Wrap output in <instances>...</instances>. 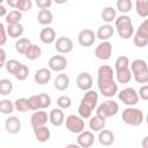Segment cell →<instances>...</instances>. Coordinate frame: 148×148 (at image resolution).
<instances>
[{
  "mask_svg": "<svg viewBox=\"0 0 148 148\" xmlns=\"http://www.w3.org/2000/svg\"><path fill=\"white\" fill-rule=\"evenodd\" d=\"M133 43L136 47H145L148 44V21L145 20L138 28L133 37Z\"/></svg>",
  "mask_w": 148,
  "mask_h": 148,
  "instance_id": "obj_7",
  "label": "cell"
},
{
  "mask_svg": "<svg viewBox=\"0 0 148 148\" xmlns=\"http://www.w3.org/2000/svg\"><path fill=\"white\" fill-rule=\"evenodd\" d=\"M66 67H67V59L61 54L52 56L49 59V68L53 72H61Z\"/></svg>",
  "mask_w": 148,
  "mask_h": 148,
  "instance_id": "obj_12",
  "label": "cell"
},
{
  "mask_svg": "<svg viewBox=\"0 0 148 148\" xmlns=\"http://www.w3.org/2000/svg\"><path fill=\"white\" fill-rule=\"evenodd\" d=\"M132 6H133V3L131 0H117V2H116L117 10H119L120 13H124V14L131 12Z\"/></svg>",
  "mask_w": 148,
  "mask_h": 148,
  "instance_id": "obj_37",
  "label": "cell"
},
{
  "mask_svg": "<svg viewBox=\"0 0 148 148\" xmlns=\"http://www.w3.org/2000/svg\"><path fill=\"white\" fill-rule=\"evenodd\" d=\"M98 142L102 146H111L114 142V134L110 130H101L98 134Z\"/></svg>",
  "mask_w": 148,
  "mask_h": 148,
  "instance_id": "obj_23",
  "label": "cell"
},
{
  "mask_svg": "<svg viewBox=\"0 0 148 148\" xmlns=\"http://www.w3.org/2000/svg\"><path fill=\"white\" fill-rule=\"evenodd\" d=\"M32 8V1L31 0H18V3L16 6V9L20 12H28Z\"/></svg>",
  "mask_w": 148,
  "mask_h": 148,
  "instance_id": "obj_42",
  "label": "cell"
},
{
  "mask_svg": "<svg viewBox=\"0 0 148 148\" xmlns=\"http://www.w3.org/2000/svg\"><path fill=\"white\" fill-rule=\"evenodd\" d=\"M143 117L145 114L142 110L134 106H128L121 112L123 121L130 126H140L143 121Z\"/></svg>",
  "mask_w": 148,
  "mask_h": 148,
  "instance_id": "obj_5",
  "label": "cell"
},
{
  "mask_svg": "<svg viewBox=\"0 0 148 148\" xmlns=\"http://www.w3.org/2000/svg\"><path fill=\"white\" fill-rule=\"evenodd\" d=\"M95 40H96V34L91 29H83L79 32L77 42L81 46L89 47L95 43Z\"/></svg>",
  "mask_w": 148,
  "mask_h": 148,
  "instance_id": "obj_11",
  "label": "cell"
},
{
  "mask_svg": "<svg viewBox=\"0 0 148 148\" xmlns=\"http://www.w3.org/2000/svg\"><path fill=\"white\" fill-rule=\"evenodd\" d=\"M3 1H5V0H0V5H1V3L3 2Z\"/></svg>",
  "mask_w": 148,
  "mask_h": 148,
  "instance_id": "obj_53",
  "label": "cell"
},
{
  "mask_svg": "<svg viewBox=\"0 0 148 148\" xmlns=\"http://www.w3.org/2000/svg\"><path fill=\"white\" fill-rule=\"evenodd\" d=\"M136 14L141 17L148 16V0H136L135 1Z\"/></svg>",
  "mask_w": 148,
  "mask_h": 148,
  "instance_id": "obj_32",
  "label": "cell"
},
{
  "mask_svg": "<svg viewBox=\"0 0 148 148\" xmlns=\"http://www.w3.org/2000/svg\"><path fill=\"white\" fill-rule=\"evenodd\" d=\"M97 86L104 97H112L118 92V86L114 81L113 68L109 65H102L97 69Z\"/></svg>",
  "mask_w": 148,
  "mask_h": 148,
  "instance_id": "obj_1",
  "label": "cell"
},
{
  "mask_svg": "<svg viewBox=\"0 0 148 148\" xmlns=\"http://www.w3.org/2000/svg\"><path fill=\"white\" fill-rule=\"evenodd\" d=\"M6 31L10 38H18L23 35L24 28L21 23H14V24H8V27L6 28Z\"/></svg>",
  "mask_w": 148,
  "mask_h": 148,
  "instance_id": "obj_27",
  "label": "cell"
},
{
  "mask_svg": "<svg viewBox=\"0 0 148 148\" xmlns=\"http://www.w3.org/2000/svg\"><path fill=\"white\" fill-rule=\"evenodd\" d=\"M116 79L119 83H123V84L128 83L132 79V72H131L130 67L125 68V69H121V71H117L116 72Z\"/></svg>",
  "mask_w": 148,
  "mask_h": 148,
  "instance_id": "obj_30",
  "label": "cell"
},
{
  "mask_svg": "<svg viewBox=\"0 0 148 148\" xmlns=\"http://www.w3.org/2000/svg\"><path fill=\"white\" fill-rule=\"evenodd\" d=\"M6 51L2 49V47H0V69L5 66V64H6Z\"/></svg>",
  "mask_w": 148,
  "mask_h": 148,
  "instance_id": "obj_48",
  "label": "cell"
},
{
  "mask_svg": "<svg viewBox=\"0 0 148 148\" xmlns=\"http://www.w3.org/2000/svg\"><path fill=\"white\" fill-rule=\"evenodd\" d=\"M117 17V10L111 7V6H106L103 10H102V20L106 23H111L112 21H114V18Z\"/></svg>",
  "mask_w": 148,
  "mask_h": 148,
  "instance_id": "obj_29",
  "label": "cell"
},
{
  "mask_svg": "<svg viewBox=\"0 0 148 148\" xmlns=\"http://www.w3.org/2000/svg\"><path fill=\"white\" fill-rule=\"evenodd\" d=\"M49 121V114L45 111H40V110H36L31 117H30V124L32 126V128L46 125V123Z\"/></svg>",
  "mask_w": 148,
  "mask_h": 148,
  "instance_id": "obj_15",
  "label": "cell"
},
{
  "mask_svg": "<svg viewBox=\"0 0 148 148\" xmlns=\"http://www.w3.org/2000/svg\"><path fill=\"white\" fill-rule=\"evenodd\" d=\"M49 121L51 123L52 126H56V127H59L64 124L65 121V116H64V112L61 111L60 108H54L50 111V114H49Z\"/></svg>",
  "mask_w": 148,
  "mask_h": 148,
  "instance_id": "obj_18",
  "label": "cell"
},
{
  "mask_svg": "<svg viewBox=\"0 0 148 148\" xmlns=\"http://www.w3.org/2000/svg\"><path fill=\"white\" fill-rule=\"evenodd\" d=\"M5 130L9 134H17L21 131V120L15 116L8 117L5 121Z\"/></svg>",
  "mask_w": 148,
  "mask_h": 148,
  "instance_id": "obj_17",
  "label": "cell"
},
{
  "mask_svg": "<svg viewBox=\"0 0 148 148\" xmlns=\"http://www.w3.org/2000/svg\"><path fill=\"white\" fill-rule=\"evenodd\" d=\"M97 102H98V94L91 89L86 90V94L82 97L79 104V108H77L79 116L83 119L90 118L92 114V111L97 106Z\"/></svg>",
  "mask_w": 148,
  "mask_h": 148,
  "instance_id": "obj_2",
  "label": "cell"
},
{
  "mask_svg": "<svg viewBox=\"0 0 148 148\" xmlns=\"http://www.w3.org/2000/svg\"><path fill=\"white\" fill-rule=\"evenodd\" d=\"M66 125V128L74 134H79L80 132H82L84 130V120L83 118H81L80 116H75V114H69L66 120L64 121Z\"/></svg>",
  "mask_w": 148,
  "mask_h": 148,
  "instance_id": "obj_9",
  "label": "cell"
},
{
  "mask_svg": "<svg viewBox=\"0 0 148 148\" xmlns=\"http://www.w3.org/2000/svg\"><path fill=\"white\" fill-rule=\"evenodd\" d=\"M56 50L60 54H67L73 50V42L69 37H59L56 40Z\"/></svg>",
  "mask_w": 148,
  "mask_h": 148,
  "instance_id": "obj_14",
  "label": "cell"
},
{
  "mask_svg": "<svg viewBox=\"0 0 148 148\" xmlns=\"http://www.w3.org/2000/svg\"><path fill=\"white\" fill-rule=\"evenodd\" d=\"M114 24L117 28V32L120 38L130 39L134 34V27L132 20L127 15H120L114 18Z\"/></svg>",
  "mask_w": 148,
  "mask_h": 148,
  "instance_id": "obj_3",
  "label": "cell"
},
{
  "mask_svg": "<svg viewBox=\"0 0 148 148\" xmlns=\"http://www.w3.org/2000/svg\"><path fill=\"white\" fill-rule=\"evenodd\" d=\"M139 97L142 99V101H147L148 99V86L145 83L140 89H139Z\"/></svg>",
  "mask_w": 148,
  "mask_h": 148,
  "instance_id": "obj_47",
  "label": "cell"
},
{
  "mask_svg": "<svg viewBox=\"0 0 148 148\" xmlns=\"http://www.w3.org/2000/svg\"><path fill=\"white\" fill-rule=\"evenodd\" d=\"M6 42H7V31H6L5 25L0 22V46L5 45Z\"/></svg>",
  "mask_w": 148,
  "mask_h": 148,
  "instance_id": "obj_45",
  "label": "cell"
},
{
  "mask_svg": "<svg viewBox=\"0 0 148 148\" xmlns=\"http://www.w3.org/2000/svg\"><path fill=\"white\" fill-rule=\"evenodd\" d=\"M118 111H119L118 103L111 99V101H105L102 104H99L96 109V114L104 119H108L110 117L116 116L118 113Z\"/></svg>",
  "mask_w": 148,
  "mask_h": 148,
  "instance_id": "obj_6",
  "label": "cell"
},
{
  "mask_svg": "<svg viewBox=\"0 0 148 148\" xmlns=\"http://www.w3.org/2000/svg\"><path fill=\"white\" fill-rule=\"evenodd\" d=\"M54 88L59 91H64L69 87V77L67 74H58L54 82Z\"/></svg>",
  "mask_w": 148,
  "mask_h": 148,
  "instance_id": "obj_24",
  "label": "cell"
},
{
  "mask_svg": "<svg viewBox=\"0 0 148 148\" xmlns=\"http://www.w3.org/2000/svg\"><path fill=\"white\" fill-rule=\"evenodd\" d=\"M142 147H143V148H148V136H145V138H143Z\"/></svg>",
  "mask_w": 148,
  "mask_h": 148,
  "instance_id": "obj_51",
  "label": "cell"
},
{
  "mask_svg": "<svg viewBox=\"0 0 148 148\" xmlns=\"http://www.w3.org/2000/svg\"><path fill=\"white\" fill-rule=\"evenodd\" d=\"M24 56L29 60H36V59H38L42 56V49L38 45H36V44H31L28 47V50L25 51Z\"/></svg>",
  "mask_w": 148,
  "mask_h": 148,
  "instance_id": "obj_28",
  "label": "cell"
},
{
  "mask_svg": "<svg viewBox=\"0 0 148 148\" xmlns=\"http://www.w3.org/2000/svg\"><path fill=\"white\" fill-rule=\"evenodd\" d=\"M130 66V60L126 56H120L116 59V62H114V69L116 72L117 71H121V69H125V68H128Z\"/></svg>",
  "mask_w": 148,
  "mask_h": 148,
  "instance_id": "obj_39",
  "label": "cell"
},
{
  "mask_svg": "<svg viewBox=\"0 0 148 148\" xmlns=\"http://www.w3.org/2000/svg\"><path fill=\"white\" fill-rule=\"evenodd\" d=\"M39 39L44 44H52L56 40V31H54V29L50 28V27L43 28L40 30V32H39Z\"/></svg>",
  "mask_w": 148,
  "mask_h": 148,
  "instance_id": "obj_21",
  "label": "cell"
},
{
  "mask_svg": "<svg viewBox=\"0 0 148 148\" xmlns=\"http://www.w3.org/2000/svg\"><path fill=\"white\" fill-rule=\"evenodd\" d=\"M51 75H52L51 74V69L43 67V68H39V69L36 71L35 76H34V80H35V82L37 84L43 86V84H46L51 80Z\"/></svg>",
  "mask_w": 148,
  "mask_h": 148,
  "instance_id": "obj_19",
  "label": "cell"
},
{
  "mask_svg": "<svg viewBox=\"0 0 148 148\" xmlns=\"http://www.w3.org/2000/svg\"><path fill=\"white\" fill-rule=\"evenodd\" d=\"M15 110L14 108V103L10 99H2L0 101V112L3 114H10L13 111Z\"/></svg>",
  "mask_w": 148,
  "mask_h": 148,
  "instance_id": "obj_38",
  "label": "cell"
},
{
  "mask_svg": "<svg viewBox=\"0 0 148 148\" xmlns=\"http://www.w3.org/2000/svg\"><path fill=\"white\" fill-rule=\"evenodd\" d=\"M13 82L8 79H1L0 80V95L7 96L13 91Z\"/></svg>",
  "mask_w": 148,
  "mask_h": 148,
  "instance_id": "obj_34",
  "label": "cell"
},
{
  "mask_svg": "<svg viewBox=\"0 0 148 148\" xmlns=\"http://www.w3.org/2000/svg\"><path fill=\"white\" fill-rule=\"evenodd\" d=\"M77 145L79 147H82V148H89L94 145L95 142V136L92 134V132L90 131H82L79 133L77 135Z\"/></svg>",
  "mask_w": 148,
  "mask_h": 148,
  "instance_id": "obj_16",
  "label": "cell"
},
{
  "mask_svg": "<svg viewBox=\"0 0 148 148\" xmlns=\"http://www.w3.org/2000/svg\"><path fill=\"white\" fill-rule=\"evenodd\" d=\"M132 76L136 83H147L148 82V67L147 62L143 59H135L131 64Z\"/></svg>",
  "mask_w": 148,
  "mask_h": 148,
  "instance_id": "obj_4",
  "label": "cell"
},
{
  "mask_svg": "<svg viewBox=\"0 0 148 148\" xmlns=\"http://www.w3.org/2000/svg\"><path fill=\"white\" fill-rule=\"evenodd\" d=\"M113 32H114L113 27L111 24L106 23V24L101 25L97 29V31H96V38H98L101 40H108V39H110L113 36Z\"/></svg>",
  "mask_w": 148,
  "mask_h": 148,
  "instance_id": "obj_20",
  "label": "cell"
},
{
  "mask_svg": "<svg viewBox=\"0 0 148 148\" xmlns=\"http://www.w3.org/2000/svg\"><path fill=\"white\" fill-rule=\"evenodd\" d=\"M34 134H35V138L37 139V141L46 142V141H49V139L51 136V131L46 125H43V126L34 128Z\"/></svg>",
  "mask_w": 148,
  "mask_h": 148,
  "instance_id": "obj_22",
  "label": "cell"
},
{
  "mask_svg": "<svg viewBox=\"0 0 148 148\" xmlns=\"http://www.w3.org/2000/svg\"><path fill=\"white\" fill-rule=\"evenodd\" d=\"M7 15V9L5 6H2V3L0 5V17H3Z\"/></svg>",
  "mask_w": 148,
  "mask_h": 148,
  "instance_id": "obj_50",
  "label": "cell"
},
{
  "mask_svg": "<svg viewBox=\"0 0 148 148\" xmlns=\"http://www.w3.org/2000/svg\"><path fill=\"white\" fill-rule=\"evenodd\" d=\"M30 45H31L30 39L22 37V38H18V39L16 40V43H15V50H16L17 53H20V54H24L25 51L28 50V47H29Z\"/></svg>",
  "mask_w": 148,
  "mask_h": 148,
  "instance_id": "obj_31",
  "label": "cell"
},
{
  "mask_svg": "<svg viewBox=\"0 0 148 148\" xmlns=\"http://www.w3.org/2000/svg\"><path fill=\"white\" fill-rule=\"evenodd\" d=\"M37 21L42 25H49L53 21V14L49 9H40L37 14Z\"/></svg>",
  "mask_w": 148,
  "mask_h": 148,
  "instance_id": "obj_25",
  "label": "cell"
},
{
  "mask_svg": "<svg viewBox=\"0 0 148 148\" xmlns=\"http://www.w3.org/2000/svg\"><path fill=\"white\" fill-rule=\"evenodd\" d=\"M21 62L20 61H17V60H15V59H10V60H8V61H6V64H5V67H6V71L9 73V74H14V72L16 71V68L18 67V65H20Z\"/></svg>",
  "mask_w": 148,
  "mask_h": 148,
  "instance_id": "obj_43",
  "label": "cell"
},
{
  "mask_svg": "<svg viewBox=\"0 0 148 148\" xmlns=\"http://www.w3.org/2000/svg\"><path fill=\"white\" fill-rule=\"evenodd\" d=\"M6 2H7V5L9 6V7H12V8H16V6H17V3H18V0H5Z\"/></svg>",
  "mask_w": 148,
  "mask_h": 148,
  "instance_id": "obj_49",
  "label": "cell"
},
{
  "mask_svg": "<svg viewBox=\"0 0 148 148\" xmlns=\"http://www.w3.org/2000/svg\"><path fill=\"white\" fill-rule=\"evenodd\" d=\"M14 108L16 111L18 112H27L29 111V102H28V98L25 97H21V98H17L15 99L14 102Z\"/></svg>",
  "mask_w": 148,
  "mask_h": 148,
  "instance_id": "obj_36",
  "label": "cell"
},
{
  "mask_svg": "<svg viewBox=\"0 0 148 148\" xmlns=\"http://www.w3.org/2000/svg\"><path fill=\"white\" fill-rule=\"evenodd\" d=\"M118 98L127 106H134L139 102V95L134 88H125L119 91Z\"/></svg>",
  "mask_w": 148,
  "mask_h": 148,
  "instance_id": "obj_8",
  "label": "cell"
},
{
  "mask_svg": "<svg viewBox=\"0 0 148 148\" xmlns=\"http://www.w3.org/2000/svg\"><path fill=\"white\" fill-rule=\"evenodd\" d=\"M13 75L15 76L16 80H18V81H24V80L28 77V75H29V68H28L24 64L21 62V64L18 65V67L16 68V71L14 72Z\"/></svg>",
  "mask_w": 148,
  "mask_h": 148,
  "instance_id": "obj_33",
  "label": "cell"
},
{
  "mask_svg": "<svg viewBox=\"0 0 148 148\" xmlns=\"http://www.w3.org/2000/svg\"><path fill=\"white\" fill-rule=\"evenodd\" d=\"M52 1H54V2H56V3H58V5H62V3L67 2L68 0H52Z\"/></svg>",
  "mask_w": 148,
  "mask_h": 148,
  "instance_id": "obj_52",
  "label": "cell"
},
{
  "mask_svg": "<svg viewBox=\"0 0 148 148\" xmlns=\"http://www.w3.org/2000/svg\"><path fill=\"white\" fill-rule=\"evenodd\" d=\"M35 2L40 9H49L52 5V0H35Z\"/></svg>",
  "mask_w": 148,
  "mask_h": 148,
  "instance_id": "obj_46",
  "label": "cell"
},
{
  "mask_svg": "<svg viewBox=\"0 0 148 148\" xmlns=\"http://www.w3.org/2000/svg\"><path fill=\"white\" fill-rule=\"evenodd\" d=\"M5 17H6V22L8 24L20 23V21L22 18V12L17 10V9H14V10H10L9 13H7V15Z\"/></svg>",
  "mask_w": 148,
  "mask_h": 148,
  "instance_id": "obj_35",
  "label": "cell"
},
{
  "mask_svg": "<svg viewBox=\"0 0 148 148\" xmlns=\"http://www.w3.org/2000/svg\"><path fill=\"white\" fill-rule=\"evenodd\" d=\"M76 86L80 90L86 91L92 87V77L88 72H81L76 76Z\"/></svg>",
  "mask_w": 148,
  "mask_h": 148,
  "instance_id": "obj_13",
  "label": "cell"
},
{
  "mask_svg": "<svg viewBox=\"0 0 148 148\" xmlns=\"http://www.w3.org/2000/svg\"><path fill=\"white\" fill-rule=\"evenodd\" d=\"M57 105H58V108H60V109H68V108H71V105H72V99H71L69 96L62 95V96L58 97V99H57Z\"/></svg>",
  "mask_w": 148,
  "mask_h": 148,
  "instance_id": "obj_41",
  "label": "cell"
},
{
  "mask_svg": "<svg viewBox=\"0 0 148 148\" xmlns=\"http://www.w3.org/2000/svg\"><path fill=\"white\" fill-rule=\"evenodd\" d=\"M28 102H29V109H30V110H32V111L42 110L40 99H39V96H38V95L30 96V97L28 98Z\"/></svg>",
  "mask_w": 148,
  "mask_h": 148,
  "instance_id": "obj_40",
  "label": "cell"
},
{
  "mask_svg": "<svg viewBox=\"0 0 148 148\" xmlns=\"http://www.w3.org/2000/svg\"><path fill=\"white\" fill-rule=\"evenodd\" d=\"M113 47L112 44L108 40H102L95 49V56L99 60H109L111 58Z\"/></svg>",
  "mask_w": 148,
  "mask_h": 148,
  "instance_id": "obj_10",
  "label": "cell"
},
{
  "mask_svg": "<svg viewBox=\"0 0 148 148\" xmlns=\"http://www.w3.org/2000/svg\"><path fill=\"white\" fill-rule=\"evenodd\" d=\"M39 99H40V105H42V110L47 109L51 105V96L47 94H38Z\"/></svg>",
  "mask_w": 148,
  "mask_h": 148,
  "instance_id": "obj_44",
  "label": "cell"
},
{
  "mask_svg": "<svg viewBox=\"0 0 148 148\" xmlns=\"http://www.w3.org/2000/svg\"><path fill=\"white\" fill-rule=\"evenodd\" d=\"M106 119L95 114L94 117H90V120H89V127L90 130H92L94 132H99L101 130H103L106 125Z\"/></svg>",
  "mask_w": 148,
  "mask_h": 148,
  "instance_id": "obj_26",
  "label": "cell"
}]
</instances>
